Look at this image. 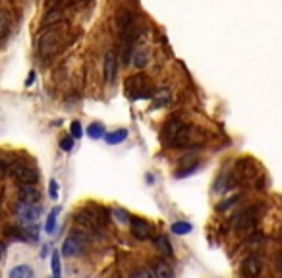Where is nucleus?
Instances as JSON below:
<instances>
[{
    "label": "nucleus",
    "instance_id": "16",
    "mask_svg": "<svg viewBox=\"0 0 282 278\" xmlns=\"http://www.w3.org/2000/svg\"><path fill=\"white\" fill-rule=\"evenodd\" d=\"M50 267H52V278H60L62 277V265H60V251L54 249L52 257H50Z\"/></svg>",
    "mask_w": 282,
    "mask_h": 278
},
{
    "label": "nucleus",
    "instance_id": "12",
    "mask_svg": "<svg viewBox=\"0 0 282 278\" xmlns=\"http://www.w3.org/2000/svg\"><path fill=\"white\" fill-rule=\"evenodd\" d=\"M39 197H41V193H39L37 185L31 184L20 187V201H24V203H37Z\"/></svg>",
    "mask_w": 282,
    "mask_h": 278
},
{
    "label": "nucleus",
    "instance_id": "25",
    "mask_svg": "<svg viewBox=\"0 0 282 278\" xmlns=\"http://www.w3.org/2000/svg\"><path fill=\"white\" fill-rule=\"evenodd\" d=\"M60 149H62V151H71V149H73V138H71V136L60 138Z\"/></svg>",
    "mask_w": 282,
    "mask_h": 278
},
{
    "label": "nucleus",
    "instance_id": "15",
    "mask_svg": "<svg viewBox=\"0 0 282 278\" xmlns=\"http://www.w3.org/2000/svg\"><path fill=\"white\" fill-rule=\"evenodd\" d=\"M58 214H60V208L58 207H54L50 212H48L47 222H45V230H47V234H54V232H56V218H58Z\"/></svg>",
    "mask_w": 282,
    "mask_h": 278
},
{
    "label": "nucleus",
    "instance_id": "5",
    "mask_svg": "<svg viewBox=\"0 0 282 278\" xmlns=\"http://www.w3.org/2000/svg\"><path fill=\"white\" fill-rule=\"evenodd\" d=\"M10 176L14 178V182H18V184H22V185L35 184L37 178H39L37 170H35L33 166H29V164H24V162L12 164V166H10Z\"/></svg>",
    "mask_w": 282,
    "mask_h": 278
},
{
    "label": "nucleus",
    "instance_id": "3",
    "mask_svg": "<svg viewBox=\"0 0 282 278\" xmlns=\"http://www.w3.org/2000/svg\"><path fill=\"white\" fill-rule=\"evenodd\" d=\"M89 243V236L85 234L83 230H73L64 240V243H62V249H60V255H64V257H75V255H79L83 249H85V245Z\"/></svg>",
    "mask_w": 282,
    "mask_h": 278
},
{
    "label": "nucleus",
    "instance_id": "22",
    "mask_svg": "<svg viewBox=\"0 0 282 278\" xmlns=\"http://www.w3.org/2000/svg\"><path fill=\"white\" fill-rule=\"evenodd\" d=\"M62 12L60 10H48L47 12V16L43 18V25H52V23H56V22H60L62 20Z\"/></svg>",
    "mask_w": 282,
    "mask_h": 278
},
{
    "label": "nucleus",
    "instance_id": "30",
    "mask_svg": "<svg viewBox=\"0 0 282 278\" xmlns=\"http://www.w3.org/2000/svg\"><path fill=\"white\" fill-rule=\"evenodd\" d=\"M277 269L282 273V251L281 253H277Z\"/></svg>",
    "mask_w": 282,
    "mask_h": 278
},
{
    "label": "nucleus",
    "instance_id": "26",
    "mask_svg": "<svg viewBox=\"0 0 282 278\" xmlns=\"http://www.w3.org/2000/svg\"><path fill=\"white\" fill-rule=\"evenodd\" d=\"M48 193H50V199H52V201H56V199H58V182H56L54 178L50 180V185H48Z\"/></svg>",
    "mask_w": 282,
    "mask_h": 278
},
{
    "label": "nucleus",
    "instance_id": "2",
    "mask_svg": "<svg viewBox=\"0 0 282 278\" xmlns=\"http://www.w3.org/2000/svg\"><path fill=\"white\" fill-rule=\"evenodd\" d=\"M124 89H126L128 97H130L132 101H141V99H151V97H155V89H153L149 77L143 75V73H136V75L128 77L126 83H124Z\"/></svg>",
    "mask_w": 282,
    "mask_h": 278
},
{
    "label": "nucleus",
    "instance_id": "21",
    "mask_svg": "<svg viewBox=\"0 0 282 278\" xmlns=\"http://www.w3.org/2000/svg\"><path fill=\"white\" fill-rule=\"evenodd\" d=\"M155 245L159 247V251L166 257H170L172 255V247H170V243H168V238L166 236H159L157 240H155Z\"/></svg>",
    "mask_w": 282,
    "mask_h": 278
},
{
    "label": "nucleus",
    "instance_id": "11",
    "mask_svg": "<svg viewBox=\"0 0 282 278\" xmlns=\"http://www.w3.org/2000/svg\"><path fill=\"white\" fill-rule=\"evenodd\" d=\"M118 71V58L114 50H108L105 54V81H114Z\"/></svg>",
    "mask_w": 282,
    "mask_h": 278
},
{
    "label": "nucleus",
    "instance_id": "14",
    "mask_svg": "<svg viewBox=\"0 0 282 278\" xmlns=\"http://www.w3.org/2000/svg\"><path fill=\"white\" fill-rule=\"evenodd\" d=\"M128 139V130H116V132H110V134H105V141L108 145H120L122 141Z\"/></svg>",
    "mask_w": 282,
    "mask_h": 278
},
{
    "label": "nucleus",
    "instance_id": "9",
    "mask_svg": "<svg viewBox=\"0 0 282 278\" xmlns=\"http://www.w3.org/2000/svg\"><path fill=\"white\" fill-rule=\"evenodd\" d=\"M151 277L153 278H174L172 267L166 263L165 259H155L151 263Z\"/></svg>",
    "mask_w": 282,
    "mask_h": 278
},
{
    "label": "nucleus",
    "instance_id": "18",
    "mask_svg": "<svg viewBox=\"0 0 282 278\" xmlns=\"http://www.w3.org/2000/svg\"><path fill=\"white\" fill-rule=\"evenodd\" d=\"M191 230H193V226H191L189 222H184V220L174 222V224L170 226V232H172V234H176V236H186V234H189Z\"/></svg>",
    "mask_w": 282,
    "mask_h": 278
},
{
    "label": "nucleus",
    "instance_id": "24",
    "mask_svg": "<svg viewBox=\"0 0 282 278\" xmlns=\"http://www.w3.org/2000/svg\"><path fill=\"white\" fill-rule=\"evenodd\" d=\"M112 214L116 216V220L118 222H122V224H126V222H130V220H132V216H130L126 210H122V208H114V210H112Z\"/></svg>",
    "mask_w": 282,
    "mask_h": 278
},
{
    "label": "nucleus",
    "instance_id": "6",
    "mask_svg": "<svg viewBox=\"0 0 282 278\" xmlns=\"http://www.w3.org/2000/svg\"><path fill=\"white\" fill-rule=\"evenodd\" d=\"M257 222H259L257 210L255 208H247L242 214H238L234 228L238 230V234H251V232L257 228Z\"/></svg>",
    "mask_w": 282,
    "mask_h": 278
},
{
    "label": "nucleus",
    "instance_id": "23",
    "mask_svg": "<svg viewBox=\"0 0 282 278\" xmlns=\"http://www.w3.org/2000/svg\"><path fill=\"white\" fill-rule=\"evenodd\" d=\"M70 136L73 139H81V136H83V128H81V124L77 122V120H73L70 126Z\"/></svg>",
    "mask_w": 282,
    "mask_h": 278
},
{
    "label": "nucleus",
    "instance_id": "8",
    "mask_svg": "<svg viewBox=\"0 0 282 278\" xmlns=\"http://www.w3.org/2000/svg\"><path fill=\"white\" fill-rule=\"evenodd\" d=\"M240 271H242V275L246 278H257L261 275V271H263V261L259 257H255V255H249V257H246L242 261Z\"/></svg>",
    "mask_w": 282,
    "mask_h": 278
},
{
    "label": "nucleus",
    "instance_id": "28",
    "mask_svg": "<svg viewBox=\"0 0 282 278\" xmlns=\"http://www.w3.org/2000/svg\"><path fill=\"white\" fill-rule=\"evenodd\" d=\"M132 278H153V277H151V273H149V271L140 269V271H136V273L132 275Z\"/></svg>",
    "mask_w": 282,
    "mask_h": 278
},
{
    "label": "nucleus",
    "instance_id": "13",
    "mask_svg": "<svg viewBox=\"0 0 282 278\" xmlns=\"http://www.w3.org/2000/svg\"><path fill=\"white\" fill-rule=\"evenodd\" d=\"M33 277H35V271L29 265H18L8 275V278H33Z\"/></svg>",
    "mask_w": 282,
    "mask_h": 278
},
{
    "label": "nucleus",
    "instance_id": "27",
    "mask_svg": "<svg viewBox=\"0 0 282 278\" xmlns=\"http://www.w3.org/2000/svg\"><path fill=\"white\" fill-rule=\"evenodd\" d=\"M6 31H8V18L4 12H0V37L6 35Z\"/></svg>",
    "mask_w": 282,
    "mask_h": 278
},
{
    "label": "nucleus",
    "instance_id": "19",
    "mask_svg": "<svg viewBox=\"0 0 282 278\" xmlns=\"http://www.w3.org/2000/svg\"><path fill=\"white\" fill-rule=\"evenodd\" d=\"M87 136L91 139H101L105 138V126L101 122H93L89 128H87Z\"/></svg>",
    "mask_w": 282,
    "mask_h": 278
},
{
    "label": "nucleus",
    "instance_id": "4",
    "mask_svg": "<svg viewBox=\"0 0 282 278\" xmlns=\"http://www.w3.org/2000/svg\"><path fill=\"white\" fill-rule=\"evenodd\" d=\"M62 45H64V35H62V31L50 29V31H47V33L39 39V54L48 58V56L56 54Z\"/></svg>",
    "mask_w": 282,
    "mask_h": 278
},
{
    "label": "nucleus",
    "instance_id": "31",
    "mask_svg": "<svg viewBox=\"0 0 282 278\" xmlns=\"http://www.w3.org/2000/svg\"><path fill=\"white\" fill-rule=\"evenodd\" d=\"M4 253H6V245L0 242V261H2V257H4Z\"/></svg>",
    "mask_w": 282,
    "mask_h": 278
},
{
    "label": "nucleus",
    "instance_id": "10",
    "mask_svg": "<svg viewBox=\"0 0 282 278\" xmlns=\"http://www.w3.org/2000/svg\"><path fill=\"white\" fill-rule=\"evenodd\" d=\"M130 230L134 234V238H138V240H147L151 236V226L147 224V220L138 218V216H134L130 220Z\"/></svg>",
    "mask_w": 282,
    "mask_h": 278
},
{
    "label": "nucleus",
    "instance_id": "29",
    "mask_svg": "<svg viewBox=\"0 0 282 278\" xmlns=\"http://www.w3.org/2000/svg\"><path fill=\"white\" fill-rule=\"evenodd\" d=\"M33 81H35V71H29V75H27V79H25V87H29Z\"/></svg>",
    "mask_w": 282,
    "mask_h": 278
},
{
    "label": "nucleus",
    "instance_id": "20",
    "mask_svg": "<svg viewBox=\"0 0 282 278\" xmlns=\"http://www.w3.org/2000/svg\"><path fill=\"white\" fill-rule=\"evenodd\" d=\"M170 104V95H168V91H155V108H165V106H168Z\"/></svg>",
    "mask_w": 282,
    "mask_h": 278
},
{
    "label": "nucleus",
    "instance_id": "7",
    "mask_svg": "<svg viewBox=\"0 0 282 278\" xmlns=\"http://www.w3.org/2000/svg\"><path fill=\"white\" fill-rule=\"evenodd\" d=\"M16 212H18V216H20L22 222H25V224H35V222L41 218V205H39V203H24V201H18Z\"/></svg>",
    "mask_w": 282,
    "mask_h": 278
},
{
    "label": "nucleus",
    "instance_id": "1",
    "mask_svg": "<svg viewBox=\"0 0 282 278\" xmlns=\"http://www.w3.org/2000/svg\"><path fill=\"white\" fill-rule=\"evenodd\" d=\"M163 139L168 147H174V149H182V147H188L193 141V128L186 124V122H180V120H170L166 122L165 128H163Z\"/></svg>",
    "mask_w": 282,
    "mask_h": 278
},
{
    "label": "nucleus",
    "instance_id": "17",
    "mask_svg": "<svg viewBox=\"0 0 282 278\" xmlns=\"http://www.w3.org/2000/svg\"><path fill=\"white\" fill-rule=\"evenodd\" d=\"M134 64L138 68H143V66L149 64V50L147 48H140V50L134 52Z\"/></svg>",
    "mask_w": 282,
    "mask_h": 278
}]
</instances>
